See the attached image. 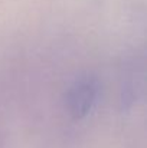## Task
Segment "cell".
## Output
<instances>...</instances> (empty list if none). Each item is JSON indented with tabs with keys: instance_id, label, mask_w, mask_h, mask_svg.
Instances as JSON below:
<instances>
[{
	"instance_id": "cell-1",
	"label": "cell",
	"mask_w": 147,
	"mask_h": 148,
	"mask_svg": "<svg viewBox=\"0 0 147 148\" xmlns=\"http://www.w3.org/2000/svg\"><path fill=\"white\" fill-rule=\"evenodd\" d=\"M99 85L92 76L77 79L66 94V109L75 118H85L94 108L98 98Z\"/></svg>"
}]
</instances>
